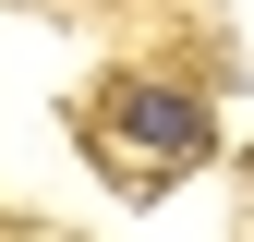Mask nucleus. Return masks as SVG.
<instances>
[{"instance_id": "1", "label": "nucleus", "mask_w": 254, "mask_h": 242, "mask_svg": "<svg viewBox=\"0 0 254 242\" xmlns=\"http://www.w3.org/2000/svg\"><path fill=\"white\" fill-rule=\"evenodd\" d=\"M97 145H109V182H121V194H157V182L206 170L218 121H206V97H182V85H157V73H121L109 97H97Z\"/></svg>"}]
</instances>
